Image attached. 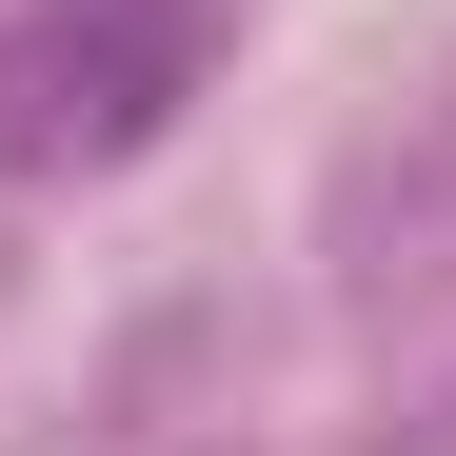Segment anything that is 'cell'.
<instances>
[{"instance_id":"1","label":"cell","mask_w":456,"mask_h":456,"mask_svg":"<svg viewBox=\"0 0 456 456\" xmlns=\"http://www.w3.org/2000/svg\"><path fill=\"white\" fill-rule=\"evenodd\" d=\"M199 100V0H40L0 40V179H119Z\"/></svg>"}]
</instances>
